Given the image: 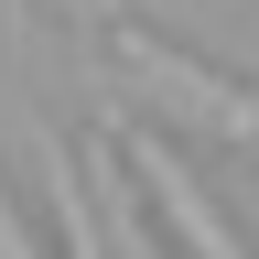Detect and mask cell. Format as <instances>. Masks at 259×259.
I'll return each instance as SVG.
<instances>
[{
  "mask_svg": "<svg viewBox=\"0 0 259 259\" xmlns=\"http://www.w3.org/2000/svg\"><path fill=\"white\" fill-rule=\"evenodd\" d=\"M108 44H119V65L141 76V97L162 119H184V130H205V141H248L259 151V87H238L227 65H205V54H184V44H162V32H141L130 11H108Z\"/></svg>",
  "mask_w": 259,
  "mask_h": 259,
  "instance_id": "cell-1",
  "label": "cell"
},
{
  "mask_svg": "<svg viewBox=\"0 0 259 259\" xmlns=\"http://www.w3.org/2000/svg\"><path fill=\"white\" fill-rule=\"evenodd\" d=\"M97 141H108L119 162H130V173H141V194H151V216L162 227H173V248L184 259H259L248 238H238V227H227V205H216V194L205 184H194V162L173 151V141H162V130H141V119H97Z\"/></svg>",
  "mask_w": 259,
  "mask_h": 259,
  "instance_id": "cell-2",
  "label": "cell"
},
{
  "mask_svg": "<svg viewBox=\"0 0 259 259\" xmlns=\"http://www.w3.org/2000/svg\"><path fill=\"white\" fill-rule=\"evenodd\" d=\"M0 259H44V238H32V227L11 216V194H0Z\"/></svg>",
  "mask_w": 259,
  "mask_h": 259,
  "instance_id": "cell-3",
  "label": "cell"
}]
</instances>
